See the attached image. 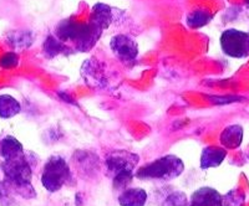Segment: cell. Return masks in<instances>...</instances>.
Listing matches in <instances>:
<instances>
[{
  "label": "cell",
  "instance_id": "9c48e42d",
  "mask_svg": "<svg viewBox=\"0 0 249 206\" xmlns=\"http://www.w3.org/2000/svg\"><path fill=\"white\" fill-rule=\"evenodd\" d=\"M187 206H224L223 195L213 188H201L193 192Z\"/></svg>",
  "mask_w": 249,
  "mask_h": 206
},
{
  "label": "cell",
  "instance_id": "2e32d148",
  "mask_svg": "<svg viewBox=\"0 0 249 206\" xmlns=\"http://www.w3.org/2000/svg\"><path fill=\"white\" fill-rule=\"evenodd\" d=\"M213 19V14L208 10V9H196L193 12L187 15L186 23L188 28L191 29H201L206 26L207 24H210L211 20Z\"/></svg>",
  "mask_w": 249,
  "mask_h": 206
},
{
  "label": "cell",
  "instance_id": "4fadbf2b",
  "mask_svg": "<svg viewBox=\"0 0 249 206\" xmlns=\"http://www.w3.org/2000/svg\"><path fill=\"white\" fill-rule=\"evenodd\" d=\"M23 144L20 143L17 138L12 136H5L0 141V157L4 160L14 159L21 157L24 154Z\"/></svg>",
  "mask_w": 249,
  "mask_h": 206
},
{
  "label": "cell",
  "instance_id": "5bb4252c",
  "mask_svg": "<svg viewBox=\"0 0 249 206\" xmlns=\"http://www.w3.org/2000/svg\"><path fill=\"white\" fill-rule=\"evenodd\" d=\"M221 143L227 149H235L243 141V128L239 125H232L227 127L221 134Z\"/></svg>",
  "mask_w": 249,
  "mask_h": 206
},
{
  "label": "cell",
  "instance_id": "ffe728a7",
  "mask_svg": "<svg viewBox=\"0 0 249 206\" xmlns=\"http://www.w3.org/2000/svg\"><path fill=\"white\" fill-rule=\"evenodd\" d=\"M213 102V105H230L235 102L243 101V97L238 96H226V97H208Z\"/></svg>",
  "mask_w": 249,
  "mask_h": 206
},
{
  "label": "cell",
  "instance_id": "ba28073f",
  "mask_svg": "<svg viewBox=\"0 0 249 206\" xmlns=\"http://www.w3.org/2000/svg\"><path fill=\"white\" fill-rule=\"evenodd\" d=\"M116 13H119V9L112 8L107 4L97 3L92 6L89 21L104 32L112 25L113 21L116 20V16L124 14V12H121L120 14H116Z\"/></svg>",
  "mask_w": 249,
  "mask_h": 206
},
{
  "label": "cell",
  "instance_id": "7c38bea8",
  "mask_svg": "<svg viewBox=\"0 0 249 206\" xmlns=\"http://www.w3.org/2000/svg\"><path fill=\"white\" fill-rule=\"evenodd\" d=\"M147 203V192L141 188L124 189L119 196L120 206H144Z\"/></svg>",
  "mask_w": 249,
  "mask_h": 206
},
{
  "label": "cell",
  "instance_id": "ac0fdd59",
  "mask_svg": "<svg viewBox=\"0 0 249 206\" xmlns=\"http://www.w3.org/2000/svg\"><path fill=\"white\" fill-rule=\"evenodd\" d=\"M187 196L182 191H173L164 199L162 206H187Z\"/></svg>",
  "mask_w": 249,
  "mask_h": 206
},
{
  "label": "cell",
  "instance_id": "7a4b0ae2",
  "mask_svg": "<svg viewBox=\"0 0 249 206\" xmlns=\"http://www.w3.org/2000/svg\"><path fill=\"white\" fill-rule=\"evenodd\" d=\"M0 169L5 178L4 180L12 188L15 195L24 199H33L36 196L35 189L31 185L33 169L25 153L18 158L4 160L0 164Z\"/></svg>",
  "mask_w": 249,
  "mask_h": 206
},
{
  "label": "cell",
  "instance_id": "6da1fadb",
  "mask_svg": "<svg viewBox=\"0 0 249 206\" xmlns=\"http://www.w3.org/2000/svg\"><path fill=\"white\" fill-rule=\"evenodd\" d=\"M102 30L93 25L92 23H76L72 19L62 20L55 28V36L68 45L72 43L75 45V51L79 52H89L96 45L102 35Z\"/></svg>",
  "mask_w": 249,
  "mask_h": 206
},
{
  "label": "cell",
  "instance_id": "277c9868",
  "mask_svg": "<svg viewBox=\"0 0 249 206\" xmlns=\"http://www.w3.org/2000/svg\"><path fill=\"white\" fill-rule=\"evenodd\" d=\"M184 164L178 157L168 154L160 159H156L155 161H151L150 164L140 168L135 176L141 180H161L170 181L173 179L178 178L183 173Z\"/></svg>",
  "mask_w": 249,
  "mask_h": 206
},
{
  "label": "cell",
  "instance_id": "44dd1931",
  "mask_svg": "<svg viewBox=\"0 0 249 206\" xmlns=\"http://www.w3.org/2000/svg\"><path fill=\"white\" fill-rule=\"evenodd\" d=\"M244 3H246V6L249 9V0H244Z\"/></svg>",
  "mask_w": 249,
  "mask_h": 206
},
{
  "label": "cell",
  "instance_id": "8992f818",
  "mask_svg": "<svg viewBox=\"0 0 249 206\" xmlns=\"http://www.w3.org/2000/svg\"><path fill=\"white\" fill-rule=\"evenodd\" d=\"M221 48L224 55L233 59H243L249 55V34L237 29L224 30L221 35Z\"/></svg>",
  "mask_w": 249,
  "mask_h": 206
},
{
  "label": "cell",
  "instance_id": "52a82bcc",
  "mask_svg": "<svg viewBox=\"0 0 249 206\" xmlns=\"http://www.w3.org/2000/svg\"><path fill=\"white\" fill-rule=\"evenodd\" d=\"M110 48L112 54L124 63H133L139 56V44L128 35H115L110 41Z\"/></svg>",
  "mask_w": 249,
  "mask_h": 206
},
{
  "label": "cell",
  "instance_id": "3957f363",
  "mask_svg": "<svg viewBox=\"0 0 249 206\" xmlns=\"http://www.w3.org/2000/svg\"><path fill=\"white\" fill-rule=\"evenodd\" d=\"M140 158L135 153L126 150H115L110 153L105 160L107 176L113 181L115 189L120 190L130 185L135 173L133 169L139 163Z\"/></svg>",
  "mask_w": 249,
  "mask_h": 206
},
{
  "label": "cell",
  "instance_id": "5b68a950",
  "mask_svg": "<svg viewBox=\"0 0 249 206\" xmlns=\"http://www.w3.org/2000/svg\"><path fill=\"white\" fill-rule=\"evenodd\" d=\"M72 181V173L68 161L61 156H51L44 165L41 184L49 192H56Z\"/></svg>",
  "mask_w": 249,
  "mask_h": 206
},
{
  "label": "cell",
  "instance_id": "e0dca14e",
  "mask_svg": "<svg viewBox=\"0 0 249 206\" xmlns=\"http://www.w3.org/2000/svg\"><path fill=\"white\" fill-rule=\"evenodd\" d=\"M0 206H17L15 194L5 180L0 181Z\"/></svg>",
  "mask_w": 249,
  "mask_h": 206
},
{
  "label": "cell",
  "instance_id": "7402d4cb",
  "mask_svg": "<svg viewBox=\"0 0 249 206\" xmlns=\"http://www.w3.org/2000/svg\"><path fill=\"white\" fill-rule=\"evenodd\" d=\"M248 34H249V32H248Z\"/></svg>",
  "mask_w": 249,
  "mask_h": 206
},
{
  "label": "cell",
  "instance_id": "9a60e30c",
  "mask_svg": "<svg viewBox=\"0 0 249 206\" xmlns=\"http://www.w3.org/2000/svg\"><path fill=\"white\" fill-rule=\"evenodd\" d=\"M21 111V105L10 95H0V118L9 119L18 116Z\"/></svg>",
  "mask_w": 249,
  "mask_h": 206
},
{
  "label": "cell",
  "instance_id": "d6986e66",
  "mask_svg": "<svg viewBox=\"0 0 249 206\" xmlns=\"http://www.w3.org/2000/svg\"><path fill=\"white\" fill-rule=\"evenodd\" d=\"M19 63V56L15 52H8L0 59V66L3 68H13Z\"/></svg>",
  "mask_w": 249,
  "mask_h": 206
},
{
  "label": "cell",
  "instance_id": "30bf717a",
  "mask_svg": "<svg viewBox=\"0 0 249 206\" xmlns=\"http://www.w3.org/2000/svg\"><path fill=\"white\" fill-rule=\"evenodd\" d=\"M227 157L226 149L214 145L206 147L202 150L201 156V169H210V168H217L222 164L224 158Z\"/></svg>",
  "mask_w": 249,
  "mask_h": 206
},
{
  "label": "cell",
  "instance_id": "8fae6325",
  "mask_svg": "<svg viewBox=\"0 0 249 206\" xmlns=\"http://www.w3.org/2000/svg\"><path fill=\"white\" fill-rule=\"evenodd\" d=\"M44 50V56L46 59H53V57L57 56V55H70L74 54V48H71L70 46L64 44L62 41H60L54 34H50L46 40L44 41L43 45Z\"/></svg>",
  "mask_w": 249,
  "mask_h": 206
}]
</instances>
